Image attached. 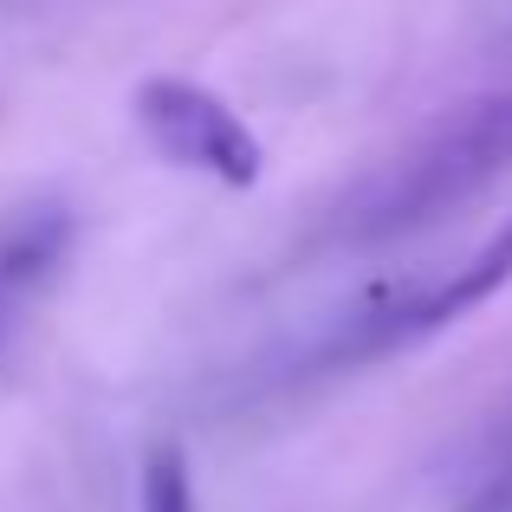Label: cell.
<instances>
[{"instance_id": "obj_1", "label": "cell", "mask_w": 512, "mask_h": 512, "mask_svg": "<svg viewBox=\"0 0 512 512\" xmlns=\"http://www.w3.org/2000/svg\"><path fill=\"white\" fill-rule=\"evenodd\" d=\"M512 169V91L467 98L461 111L415 130L396 156H383L357 188L325 214V247H383L448 221Z\"/></svg>"}, {"instance_id": "obj_2", "label": "cell", "mask_w": 512, "mask_h": 512, "mask_svg": "<svg viewBox=\"0 0 512 512\" xmlns=\"http://www.w3.org/2000/svg\"><path fill=\"white\" fill-rule=\"evenodd\" d=\"M130 117H137V130L156 143L163 163L195 169L221 188H253L260 169H266V150L247 130V117H240L221 91L195 85V78H169V72L143 78V85L130 91Z\"/></svg>"}, {"instance_id": "obj_3", "label": "cell", "mask_w": 512, "mask_h": 512, "mask_svg": "<svg viewBox=\"0 0 512 512\" xmlns=\"http://www.w3.org/2000/svg\"><path fill=\"white\" fill-rule=\"evenodd\" d=\"M500 286H512V214L493 227L487 240H480L474 253H467V260H454L441 279H428V286H415V292H402V299L363 312L357 331H344V338L331 344L325 357H331V363H363V357L409 350V344L435 338V331L461 325L467 312H480V305H487Z\"/></svg>"}, {"instance_id": "obj_4", "label": "cell", "mask_w": 512, "mask_h": 512, "mask_svg": "<svg viewBox=\"0 0 512 512\" xmlns=\"http://www.w3.org/2000/svg\"><path fill=\"white\" fill-rule=\"evenodd\" d=\"M65 240H72V221H65L59 208L20 214V221L0 234V318H7L33 286H46V273L59 266Z\"/></svg>"}, {"instance_id": "obj_5", "label": "cell", "mask_w": 512, "mask_h": 512, "mask_svg": "<svg viewBox=\"0 0 512 512\" xmlns=\"http://www.w3.org/2000/svg\"><path fill=\"white\" fill-rule=\"evenodd\" d=\"M143 512H195V487H188L182 448H156L143 467Z\"/></svg>"}, {"instance_id": "obj_6", "label": "cell", "mask_w": 512, "mask_h": 512, "mask_svg": "<svg viewBox=\"0 0 512 512\" xmlns=\"http://www.w3.org/2000/svg\"><path fill=\"white\" fill-rule=\"evenodd\" d=\"M467 512H512V467H506V474H500V480H493V487H487V493H480V500H474V506H467Z\"/></svg>"}]
</instances>
